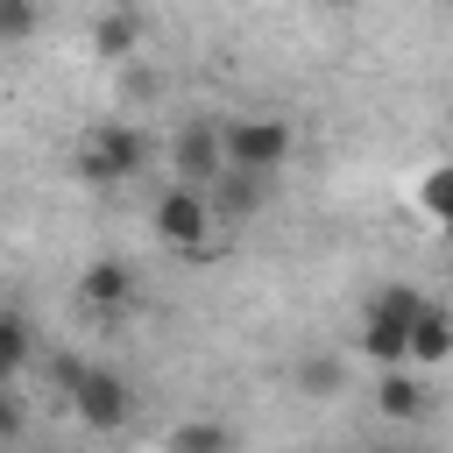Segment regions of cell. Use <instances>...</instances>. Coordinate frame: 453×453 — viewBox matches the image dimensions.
Returning <instances> with one entry per match:
<instances>
[{
  "label": "cell",
  "mask_w": 453,
  "mask_h": 453,
  "mask_svg": "<svg viewBox=\"0 0 453 453\" xmlns=\"http://www.w3.org/2000/svg\"><path fill=\"white\" fill-rule=\"evenodd\" d=\"M290 156H297V127L283 113H241V120L219 127V170H234V177H262L269 184Z\"/></svg>",
  "instance_id": "obj_1"
},
{
  "label": "cell",
  "mask_w": 453,
  "mask_h": 453,
  "mask_svg": "<svg viewBox=\"0 0 453 453\" xmlns=\"http://www.w3.org/2000/svg\"><path fill=\"white\" fill-rule=\"evenodd\" d=\"M71 163H78L85 184H127V177L149 170V134H142L134 120H99V127L78 142Z\"/></svg>",
  "instance_id": "obj_2"
},
{
  "label": "cell",
  "mask_w": 453,
  "mask_h": 453,
  "mask_svg": "<svg viewBox=\"0 0 453 453\" xmlns=\"http://www.w3.org/2000/svg\"><path fill=\"white\" fill-rule=\"evenodd\" d=\"M425 311V297L411 290V283H389L375 304H368V319H361V354L368 361H382V368H403V340H411V319Z\"/></svg>",
  "instance_id": "obj_3"
},
{
  "label": "cell",
  "mask_w": 453,
  "mask_h": 453,
  "mask_svg": "<svg viewBox=\"0 0 453 453\" xmlns=\"http://www.w3.org/2000/svg\"><path fill=\"white\" fill-rule=\"evenodd\" d=\"M156 234H163L177 255H212V212H205V191L170 184V191L156 198Z\"/></svg>",
  "instance_id": "obj_4"
},
{
  "label": "cell",
  "mask_w": 453,
  "mask_h": 453,
  "mask_svg": "<svg viewBox=\"0 0 453 453\" xmlns=\"http://www.w3.org/2000/svg\"><path fill=\"white\" fill-rule=\"evenodd\" d=\"M71 411H78L92 432H120L127 411H134V389H127V375H113V368H85V375L71 382Z\"/></svg>",
  "instance_id": "obj_5"
},
{
  "label": "cell",
  "mask_w": 453,
  "mask_h": 453,
  "mask_svg": "<svg viewBox=\"0 0 453 453\" xmlns=\"http://www.w3.org/2000/svg\"><path fill=\"white\" fill-rule=\"evenodd\" d=\"M170 170H177L184 191H205L219 177V127L212 120H184L177 142H170Z\"/></svg>",
  "instance_id": "obj_6"
},
{
  "label": "cell",
  "mask_w": 453,
  "mask_h": 453,
  "mask_svg": "<svg viewBox=\"0 0 453 453\" xmlns=\"http://www.w3.org/2000/svg\"><path fill=\"white\" fill-rule=\"evenodd\" d=\"M262 198H269L262 177H234V170H219V177L205 184V212H212V226H241V219H255Z\"/></svg>",
  "instance_id": "obj_7"
},
{
  "label": "cell",
  "mask_w": 453,
  "mask_h": 453,
  "mask_svg": "<svg viewBox=\"0 0 453 453\" xmlns=\"http://www.w3.org/2000/svg\"><path fill=\"white\" fill-rule=\"evenodd\" d=\"M78 297H85L92 311H120V304L134 297V269H127L120 255H99V262H85V276H78Z\"/></svg>",
  "instance_id": "obj_8"
},
{
  "label": "cell",
  "mask_w": 453,
  "mask_h": 453,
  "mask_svg": "<svg viewBox=\"0 0 453 453\" xmlns=\"http://www.w3.org/2000/svg\"><path fill=\"white\" fill-rule=\"evenodd\" d=\"M446 354H453V319H446L439 304H425V311L411 319V340H403V368H418V375H425V368H439Z\"/></svg>",
  "instance_id": "obj_9"
},
{
  "label": "cell",
  "mask_w": 453,
  "mask_h": 453,
  "mask_svg": "<svg viewBox=\"0 0 453 453\" xmlns=\"http://www.w3.org/2000/svg\"><path fill=\"white\" fill-rule=\"evenodd\" d=\"M375 411H382V418H425V411H432V382H425L418 368H382Z\"/></svg>",
  "instance_id": "obj_10"
},
{
  "label": "cell",
  "mask_w": 453,
  "mask_h": 453,
  "mask_svg": "<svg viewBox=\"0 0 453 453\" xmlns=\"http://www.w3.org/2000/svg\"><path fill=\"white\" fill-rule=\"evenodd\" d=\"M163 453H234V432L219 418H184L163 432Z\"/></svg>",
  "instance_id": "obj_11"
},
{
  "label": "cell",
  "mask_w": 453,
  "mask_h": 453,
  "mask_svg": "<svg viewBox=\"0 0 453 453\" xmlns=\"http://www.w3.org/2000/svg\"><path fill=\"white\" fill-rule=\"evenodd\" d=\"M134 42H142V21L134 14H99L92 21V50L99 57H134Z\"/></svg>",
  "instance_id": "obj_12"
},
{
  "label": "cell",
  "mask_w": 453,
  "mask_h": 453,
  "mask_svg": "<svg viewBox=\"0 0 453 453\" xmlns=\"http://www.w3.org/2000/svg\"><path fill=\"white\" fill-rule=\"evenodd\" d=\"M340 382H347V361H340V354H311V361L297 368V389H304L311 403H326V396H340Z\"/></svg>",
  "instance_id": "obj_13"
},
{
  "label": "cell",
  "mask_w": 453,
  "mask_h": 453,
  "mask_svg": "<svg viewBox=\"0 0 453 453\" xmlns=\"http://www.w3.org/2000/svg\"><path fill=\"white\" fill-rule=\"evenodd\" d=\"M21 361H28V319L21 311H0V382H14Z\"/></svg>",
  "instance_id": "obj_14"
},
{
  "label": "cell",
  "mask_w": 453,
  "mask_h": 453,
  "mask_svg": "<svg viewBox=\"0 0 453 453\" xmlns=\"http://www.w3.org/2000/svg\"><path fill=\"white\" fill-rule=\"evenodd\" d=\"M35 21H42V14H35L28 0H0V50L21 42V35H35Z\"/></svg>",
  "instance_id": "obj_15"
},
{
  "label": "cell",
  "mask_w": 453,
  "mask_h": 453,
  "mask_svg": "<svg viewBox=\"0 0 453 453\" xmlns=\"http://www.w3.org/2000/svg\"><path fill=\"white\" fill-rule=\"evenodd\" d=\"M21 432H28V411H21V396L0 382V446H14Z\"/></svg>",
  "instance_id": "obj_16"
},
{
  "label": "cell",
  "mask_w": 453,
  "mask_h": 453,
  "mask_svg": "<svg viewBox=\"0 0 453 453\" xmlns=\"http://www.w3.org/2000/svg\"><path fill=\"white\" fill-rule=\"evenodd\" d=\"M78 375H85V361H78V354H57V361H50V382H57L64 396H71V382H78Z\"/></svg>",
  "instance_id": "obj_17"
}]
</instances>
